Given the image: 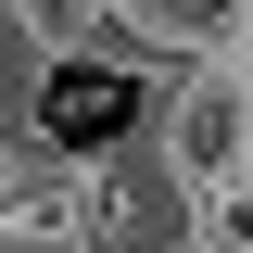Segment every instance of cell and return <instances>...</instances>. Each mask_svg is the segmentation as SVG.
I'll list each match as a JSON object with an SVG mask.
<instances>
[{"instance_id": "2", "label": "cell", "mask_w": 253, "mask_h": 253, "mask_svg": "<svg viewBox=\"0 0 253 253\" xmlns=\"http://www.w3.org/2000/svg\"><path fill=\"white\" fill-rule=\"evenodd\" d=\"M165 165H177V190H228L253 177V76L228 51H203L177 76V101H165Z\"/></svg>"}, {"instance_id": "3", "label": "cell", "mask_w": 253, "mask_h": 253, "mask_svg": "<svg viewBox=\"0 0 253 253\" xmlns=\"http://www.w3.org/2000/svg\"><path fill=\"white\" fill-rule=\"evenodd\" d=\"M101 177L89 165H26L0 190V253H101Z\"/></svg>"}, {"instance_id": "4", "label": "cell", "mask_w": 253, "mask_h": 253, "mask_svg": "<svg viewBox=\"0 0 253 253\" xmlns=\"http://www.w3.org/2000/svg\"><path fill=\"white\" fill-rule=\"evenodd\" d=\"M241 13H253V0H126V26L165 38V51H190V63L228 51V38H241Z\"/></svg>"}, {"instance_id": "1", "label": "cell", "mask_w": 253, "mask_h": 253, "mask_svg": "<svg viewBox=\"0 0 253 253\" xmlns=\"http://www.w3.org/2000/svg\"><path fill=\"white\" fill-rule=\"evenodd\" d=\"M26 126H38V152H51V165L126 152V126H139V63H126V38H101V51H51V63H38Z\"/></svg>"}, {"instance_id": "6", "label": "cell", "mask_w": 253, "mask_h": 253, "mask_svg": "<svg viewBox=\"0 0 253 253\" xmlns=\"http://www.w3.org/2000/svg\"><path fill=\"white\" fill-rule=\"evenodd\" d=\"M13 177H26V152H13V139H0V190H13Z\"/></svg>"}, {"instance_id": "5", "label": "cell", "mask_w": 253, "mask_h": 253, "mask_svg": "<svg viewBox=\"0 0 253 253\" xmlns=\"http://www.w3.org/2000/svg\"><path fill=\"white\" fill-rule=\"evenodd\" d=\"M190 253H253V177L190 190Z\"/></svg>"}]
</instances>
